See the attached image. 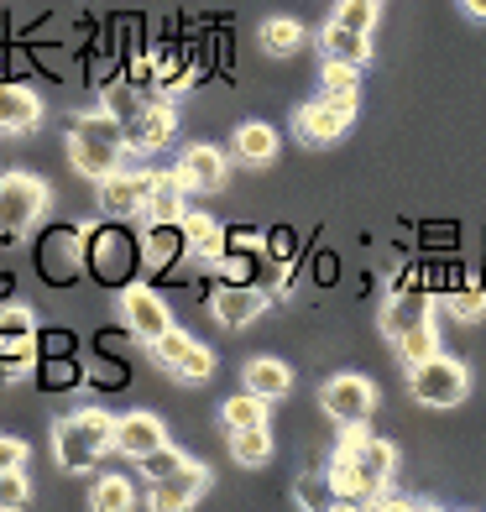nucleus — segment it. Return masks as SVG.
Here are the masks:
<instances>
[{
	"label": "nucleus",
	"mask_w": 486,
	"mask_h": 512,
	"mask_svg": "<svg viewBox=\"0 0 486 512\" xmlns=\"http://www.w3.org/2000/svg\"><path fill=\"white\" fill-rule=\"evenodd\" d=\"M131 152L126 142V121L121 115H79L74 126H68V157H74V168L100 183L121 168V157Z\"/></svg>",
	"instance_id": "obj_1"
},
{
	"label": "nucleus",
	"mask_w": 486,
	"mask_h": 512,
	"mask_svg": "<svg viewBox=\"0 0 486 512\" xmlns=\"http://www.w3.org/2000/svg\"><path fill=\"white\" fill-rule=\"evenodd\" d=\"M398 465V450L387 439H366L356 455H335L330 465V486H335V507H366L377 502V492H387V476Z\"/></svg>",
	"instance_id": "obj_2"
},
{
	"label": "nucleus",
	"mask_w": 486,
	"mask_h": 512,
	"mask_svg": "<svg viewBox=\"0 0 486 512\" xmlns=\"http://www.w3.org/2000/svg\"><path fill=\"white\" fill-rule=\"evenodd\" d=\"M53 445H58V465H63V471L84 476V471H95V465H100L105 450H115V418L105 408H84V413L63 418V424L53 429Z\"/></svg>",
	"instance_id": "obj_3"
},
{
	"label": "nucleus",
	"mask_w": 486,
	"mask_h": 512,
	"mask_svg": "<svg viewBox=\"0 0 486 512\" xmlns=\"http://www.w3.org/2000/svg\"><path fill=\"white\" fill-rule=\"evenodd\" d=\"M408 392H413V403H424V408H455V403H466V392H471V371L455 356L439 351L419 366H408Z\"/></svg>",
	"instance_id": "obj_4"
},
{
	"label": "nucleus",
	"mask_w": 486,
	"mask_h": 512,
	"mask_svg": "<svg viewBox=\"0 0 486 512\" xmlns=\"http://www.w3.org/2000/svg\"><path fill=\"white\" fill-rule=\"evenodd\" d=\"M48 209V183L37 173H6L0 178V241H16L42 220Z\"/></svg>",
	"instance_id": "obj_5"
},
{
	"label": "nucleus",
	"mask_w": 486,
	"mask_h": 512,
	"mask_svg": "<svg viewBox=\"0 0 486 512\" xmlns=\"http://www.w3.org/2000/svg\"><path fill=\"white\" fill-rule=\"evenodd\" d=\"M356 105L361 100H309L304 110L293 115V136L304 147H330L345 136V126L356 121Z\"/></svg>",
	"instance_id": "obj_6"
},
{
	"label": "nucleus",
	"mask_w": 486,
	"mask_h": 512,
	"mask_svg": "<svg viewBox=\"0 0 486 512\" xmlns=\"http://www.w3.org/2000/svg\"><path fill=\"white\" fill-rule=\"evenodd\" d=\"M319 403H324V413H330L340 429H345V424H366V418H372V408H377V387L366 382V377H356V371H340V377L324 382Z\"/></svg>",
	"instance_id": "obj_7"
},
{
	"label": "nucleus",
	"mask_w": 486,
	"mask_h": 512,
	"mask_svg": "<svg viewBox=\"0 0 486 512\" xmlns=\"http://www.w3.org/2000/svg\"><path fill=\"white\" fill-rule=\"evenodd\" d=\"M32 340H37L32 309H0V387L32 371Z\"/></svg>",
	"instance_id": "obj_8"
},
{
	"label": "nucleus",
	"mask_w": 486,
	"mask_h": 512,
	"mask_svg": "<svg viewBox=\"0 0 486 512\" xmlns=\"http://www.w3.org/2000/svg\"><path fill=\"white\" fill-rule=\"evenodd\" d=\"M225 173H230V157L220 147H189V152L173 162V178L189 194H220L225 189Z\"/></svg>",
	"instance_id": "obj_9"
},
{
	"label": "nucleus",
	"mask_w": 486,
	"mask_h": 512,
	"mask_svg": "<svg viewBox=\"0 0 486 512\" xmlns=\"http://www.w3.org/2000/svg\"><path fill=\"white\" fill-rule=\"evenodd\" d=\"M272 304V293H262L257 283H225L215 298H210V314L225 324V330H246V324H257Z\"/></svg>",
	"instance_id": "obj_10"
},
{
	"label": "nucleus",
	"mask_w": 486,
	"mask_h": 512,
	"mask_svg": "<svg viewBox=\"0 0 486 512\" xmlns=\"http://www.w3.org/2000/svg\"><path fill=\"white\" fill-rule=\"evenodd\" d=\"M152 183H157V173H121V168H115L110 178H100V209H105L110 220L142 215Z\"/></svg>",
	"instance_id": "obj_11"
},
{
	"label": "nucleus",
	"mask_w": 486,
	"mask_h": 512,
	"mask_svg": "<svg viewBox=\"0 0 486 512\" xmlns=\"http://www.w3.org/2000/svg\"><path fill=\"white\" fill-rule=\"evenodd\" d=\"M121 319H126V330L136 335V340H157L162 330H173V314H168V304H162V298L152 293V288H126L121 293Z\"/></svg>",
	"instance_id": "obj_12"
},
{
	"label": "nucleus",
	"mask_w": 486,
	"mask_h": 512,
	"mask_svg": "<svg viewBox=\"0 0 486 512\" xmlns=\"http://www.w3.org/2000/svg\"><path fill=\"white\" fill-rule=\"evenodd\" d=\"M210 465H183V471H173V476H162V481H152V507L157 512H178V507H194L204 492H210Z\"/></svg>",
	"instance_id": "obj_13"
},
{
	"label": "nucleus",
	"mask_w": 486,
	"mask_h": 512,
	"mask_svg": "<svg viewBox=\"0 0 486 512\" xmlns=\"http://www.w3.org/2000/svg\"><path fill=\"white\" fill-rule=\"evenodd\" d=\"M173 126H178L173 105H147L142 100L126 115V142H131V152H157V147L173 142Z\"/></svg>",
	"instance_id": "obj_14"
},
{
	"label": "nucleus",
	"mask_w": 486,
	"mask_h": 512,
	"mask_svg": "<svg viewBox=\"0 0 486 512\" xmlns=\"http://www.w3.org/2000/svg\"><path fill=\"white\" fill-rule=\"evenodd\" d=\"M157 445H168V429H162L157 413H126V418H115V455L142 460Z\"/></svg>",
	"instance_id": "obj_15"
},
{
	"label": "nucleus",
	"mask_w": 486,
	"mask_h": 512,
	"mask_svg": "<svg viewBox=\"0 0 486 512\" xmlns=\"http://www.w3.org/2000/svg\"><path fill=\"white\" fill-rule=\"evenodd\" d=\"M37 126H42V100L32 95V89H21V84H0V131L27 136Z\"/></svg>",
	"instance_id": "obj_16"
},
{
	"label": "nucleus",
	"mask_w": 486,
	"mask_h": 512,
	"mask_svg": "<svg viewBox=\"0 0 486 512\" xmlns=\"http://www.w3.org/2000/svg\"><path fill=\"white\" fill-rule=\"evenodd\" d=\"M319 48H324V58H340V63L366 68V63H372V32L345 27V21H330V27L319 32Z\"/></svg>",
	"instance_id": "obj_17"
},
{
	"label": "nucleus",
	"mask_w": 486,
	"mask_h": 512,
	"mask_svg": "<svg viewBox=\"0 0 486 512\" xmlns=\"http://www.w3.org/2000/svg\"><path fill=\"white\" fill-rule=\"evenodd\" d=\"M424 319H429V288H403V293H392L387 309H382V335L398 340L403 330H413V324H424Z\"/></svg>",
	"instance_id": "obj_18"
},
{
	"label": "nucleus",
	"mask_w": 486,
	"mask_h": 512,
	"mask_svg": "<svg viewBox=\"0 0 486 512\" xmlns=\"http://www.w3.org/2000/svg\"><path fill=\"white\" fill-rule=\"evenodd\" d=\"M230 157H236L241 168H267V162L277 157V131L262 126V121L236 126V136H230Z\"/></svg>",
	"instance_id": "obj_19"
},
{
	"label": "nucleus",
	"mask_w": 486,
	"mask_h": 512,
	"mask_svg": "<svg viewBox=\"0 0 486 512\" xmlns=\"http://www.w3.org/2000/svg\"><path fill=\"white\" fill-rule=\"evenodd\" d=\"M183 194H189V189H183L173 173H157L142 220H147V225H173V220H183V215H189V209H183Z\"/></svg>",
	"instance_id": "obj_20"
},
{
	"label": "nucleus",
	"mask_w": 486,
	"mask_h": 512,
	"mask_svg": "<svg viewBox=\"0 0 486 512\" xmlns=\"http://www.w3.org/2000/svg\"><path fill=\"white\" fill-rule=\"evenodd\" d=\"M246 387L257 392V398L277 403V398H288V392H293V371L277 361V356H257V361L246 366Z\"/></svg>",
	"instance_id": "obj_21"
},
{
	"label": "nucleus",
	"mask_w": 486,
	"mask_h": 512,
	"mask_svg": "<svg viewBox=\"0 0 486 512\" xmlns=\"http://www.w3.org/2000/svg\"><path fill=\"white\" fill-rule=\"evenodd\" d=\"M183 241H189L194 256H204V262H220V251H225V230L215 215H199V209H189L183 215Z\"/></svg>",
	"instance_id": "obj_22"
},
{
	"label": "nucleus",
	"mask_w": 486,
	"mask_h": 512,
	"mask_svg": "<svg viewBox=\"0 0 486 512\" xmlns=\"http://www.w3.org/2000/svg\"><path fill=\"white\" fill-rule=\"evenodd\" d=\"M183 251H189V241H183V220H173V225H147V267H152V272H168Z\"/></svg>",
	"instance_id": "obj_23"
},
{
	"label": "nucleus",
	"mask_w": 486,
	"mask_h": 512,
	"mask_svg": "<svg viewBox=\"0 0 486 512\" xmlns=\"http://www.w3.org/2000/svg\"><path fill=\"white\" fill-rule=\"evenodd\" d=\"M319 100H361V68L340 63V58H324V68H319Z\"/></svg>",
	"instance_id": "obj_24"
},
{
	"label": "nucleus",
	"mask_w": 486,
	"mask_h": 512,
	"mask_svg": "<svg viewBox=\"0 0 486 512\" xmlns=\"http://www.w3.org/2000/svg\"><path fill=\"white\" fill-rule=\"evenodd\" d=\"M392 345H398V361H403V366H419V361L439 356V335H434V324H429V319H424V324H413V330H403Z\"/></svg>",
	"instance_id": "obj_25"
},
{
	"label": "nucleus",
	"mask_w": 486,
	"mask_h": 512,
	"mask_svg": "<svg viewBox=\"0 0 486 512\" xmlns=\"http://www.w3.org/2000/svg\"><path fill=\"white\" fill-rule=\"evenodd\" d=\"M230 455H236L241 465H267V455H272V434H267V424L230 429Z\"/></svg>",
	"instance_id": "obj_26"
},
{
	"label": "nucleus",
	"mask_w": 486,
	"mask_h": 512,
	"mask_svg": "<svg viewBox=\"0 0 486 512\" xmlns=\"http://www.w3.org/2000/svg\"><path fill=\"white\" fill-rule=\"evenodd\" d=\"M262 48H267L272 58H288V53L304 48V27H298V21H288V16H272V21H262Z\"/></svg>",
	"instance_id": "obj_27"
},
{
	"label": "nucleus",
	"mask_w": 486,
	"mask_h": 512,
	"mask_svg": "<svg viewBox=\"0 0 486 512\" xmlns=\"http://www.w3.org/2000/svg\"><path fill=\"white\" fill-rule=\"evenodd\" d=\"M220 418H225V434L230 429H251V424H267V398H257V392H241V398H230L225 408H220Z\"/></svg>",
	"instance_id": "obj_28"
},
{
	"label": "nucleus",
	"mask_w": 486,
	"mask_h": 512,
	"mask_svg": "<svg viewBox=\"0 0 486 512\" xmlns=\"http://www.w3.org/2000/svg\"><path fill=\"white\" fill-rule=\"evenodd\" d=\"M445 309H450L460 324L481 319V314H486V283H455L450 298H445Z\"/></svg>",
	"instance_id": "obj_29"
},
{
	"label": "nucleus",
	"mask_w": 486,
	"mask_h": 512,
	"mask_svg": "<svg viewBox=\"0 0 486 512\" xmlns=\"http://www.w3.org/2000/svg\"><path fill=\"white\" fill-rule=\"evenodd\" d=\"M131 502H136V492H131L126 476H105V481H95V492H89V507H100V512H126Z\"/></svg>",
	"instance_id": "obj_30"
},
{
	"label": "nucleus",
	"mask_w": 486,
	"mask_h": 512,
	"mask_svg": "<svg viewBox=\"0 0 486 512\" xmlns=\"http://www.w3.org/2000/svg\"><path fill=\"white\" fill-rule=\"evenodd\" d=\"M136 465H142V476H147V481H162V476L183 471V465H189V460H183V450H178V445H157L152 455H142Z\"/></svg>",
	"instance_id": "obj_31"
},
{
	"label": "nucleus",
	"mask_w": 486,
	"mask_h": 512,
	"mask_svg": "<svg viewBox=\"0 0 486 512\" xmlns=\"http://www.w3.org/2000/svg\"><path fill=\"white\" fill-rule=\"evenodd\" d=\"M189 351H194V340L183 335V330H162V335L152 340V356H157L162 366H168V371H178V361L189 356Z\"/></svg>",
	"instance_id": "obj_32"
},
{
	"label": "nucleus",
	"mask_w": 486,
	"mask_h": 512,
	"mask_svg": "<svg viewBox=\"0 0 486 512\" xmlns=\"http://www.w3.org/2000/svg\"><path fill=\"white\" fill-rule=\"evenodd\" d=\"M32 502V486H27V465L21 471H0V512H16Z\"/></svg>",
	"instance_id": "obj_33"
},
{
	"label": "nucleus",
	"mask_w": 486,
	"mask_h": 512,
	"mask_svg": "<svg viewBox=\"0 0 486 512\" xmlns=\"http://www.w3.org/2000/svg\"><path fill=\"white\" fill-rule=\"evenodd\" d=\"M377 11H382V0H340V6H335V21H345V27H361V32H372Z\"/></svg>",
	"instance_id": "obj_34"
},
{
	"label": "nucleus",
	"mask_w": 486,
	"mask_h": 512,
	"mask_svg": "<svg viewBox=\"0 0 486 512\" xmlns=\"http://www.w3.org/2000/svg\"><path fill=\"white\" fill-rule=\"evenodd\" d=\"M210 371H215V356H210V351H204V345L194 340V351L178 361V371H173V377H183V382H204Z\"/></svg>",
	"instance_id": "obj_35"
},
{
	"label": "nucleus",
	"mask_w": 486,
	"mask_h": 512,
	"mask_svg": "<svg viewBox=\"0 0 486 512\" xmlns=\"http://www.w3.org/2000/svg\"><path fill=\"white\" fill-rule=\"evenodd\" d=\"M293 236H288V230H272V236H262V256H267V262L277 267V262H293Z\"/></svg>",
	"instance_id": "obj_36"
},
{
	"label": "nucleus",
	"mask_w": 486,
	"mask_h": 512,
	"mask_svg": "<svg viewBox=\"0 0 486 512\" xmlns=\"http://www.w3.org/2000/svg\"><path fill=\"white\" fill-rule=\"evenodd\" d=\"M84 377V371L74 361H48V371H42V387H74Z\"/></svg>",
	"instance_id": "obj_37"
},
{
	"label": "nucleus",
	"mask_w": 486,
	"mask_h": 512,
	"mask_svg": "<svg viewBox=\"0 0 486 512\" xmlns=\"http://www.w3.org/2000/svg\"><path fill=\"white\" fill-rule=\"evenodd\" d=\"M21 465H27V445L11 434H0V471H21Z\"/></svg>",
	"instance_id": "obj_38"
},
{
	"label": "nucleus",
	"mask_w": 486,
	"mask_h": 512,
	"mask_svg": "<svg viewBox=\"0 0 486 512\" xmlns=\"http://www.w3.org/2000/svg\"><path fill=\"white\" fill-rule=\"evenodd\" d=\"M298 502H304V507H319V481H314V476L298 481Z\"/></svg>",
	"instance_id": "obj_39"
},
{
	"label": "nucleus",
	"mask_w": 486,
	"mask_h": 512,
	"mask_svg": "<svg viewBox=\"0 0 486 512\" xmlns=\"http://www.w3.org/2000/svg\"><path fill=\"white\" fill-rule=\"evenodd\" d=\"M466 6V16H476V21H486V0H460Z\"/></svg>",
	"instance_id": "obj_40"
}]
</instances>
